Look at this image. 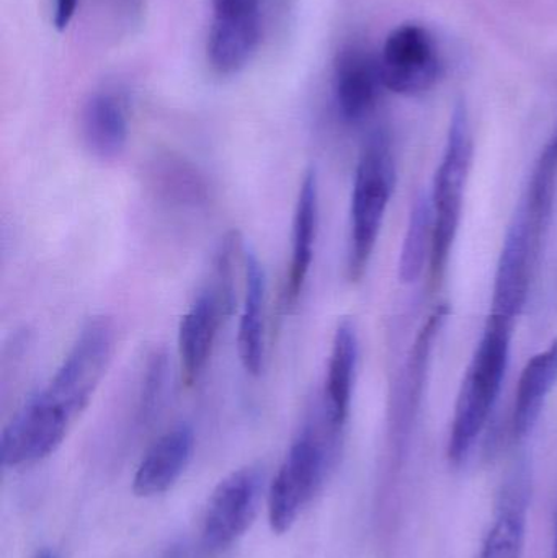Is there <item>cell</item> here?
<instances>
[{"label": "cell", "mask_w": 557, "mask_h": 558, "mask_svg": "<svg viewBox=\"0 0 557 558\" xmlns=\"http://www.w3.org/2000/svg\"><path fill=\"white\" fill-rule=\"evenodd\" d=\"M144 180L157 199L173 208L198 209L209 202L208 180L179 154H156L147 162Z\"/></svg>", "instance_id": "16"}, {"label": "cell", "mask_w": 557, "mask_h": 558, "mask_svg": "<svg viewBox=\"0 0 557 558\" xmlns=\"http://www.w3.org/2000/svg\"><path fill=\"white\" fill-rule=\"evenodd\" d=\"M552 558H557V511H556V523H555V543H553Z\"/></svg>", "instance_id": "24"}, {"label": "cell", "mask_w": 557, "mask_h": 558, "mask_svg": "<svg viewBox=\"0 0 557 558\" xmlns=\"http://www.w3.org/2000/svg\"><path fill=\"white\" fill-rule=\"evenodd\" d=\"M525 507L522 488L512 487L504 495L502 507L480 558H520L525 537Z\"/></svg>", "instance_id": "21"}, {"label": "cell", "mask_w": 557, "mask_h": 558, "mask_svg": "<svg viewBox=\"0 0 557 558\" xmlns=\"http://www.w3.org/2000/svg\"><path fill=\"white\" fill-rule=\"evenodd\" d=\"M473 160V133L470 114L463 100L457 101L451 113L447 146L435 175L432 206H434V248L431 258L432 284L445 277L451 248L460 228L464 189Z\"/></svg>", "instance_id": "5"}, {"label": "cell", "mask_w": 557, "mask_h": 558, "mask_svg": "<svg viewBox=\"0 0 557 558\" xmlns=\"http://www.w3.org/2000/svg\"><path fill=\"white\" fill-rule=\"evenodd\" d=\"M356 364H359V337L355 325L342 320L334 335L324 386L323 412L329 425L342 433L352 407L355 387Z\"/></svg>", "instance_id": "15"}, {"label": "cell", "mask_w": 557, "mask_h": 558, "mask_svg": "<svg viewBox=\"0 0 557 558\" xmlns=\"http://www.w3.org/2000/svg\"><path fill=\"white\" fill-rule=\"evenodd\" d=\"M317 226H319V182L316 170L304 172L298 190L296 208L293 218V238H291V258L284 282V305L293 308L303 295L304 286L310 277L316 245Z\"/></svg>", "instance_id": "12"}, {"label": "cell", "mask_w": 557, "mask_h": 558, "mask_svg": "<svg viewBox=\"0 0 557 558\" xmlns=\"http://www.w3.org/2000/svg\"><path fill=\"white\" fill-rule=\"evenodd\" d=\"M244 305L239 322L238 350L242 366L261 376L265 363V304L267 275L255 252H244Z\"/></svg>", "instance_id": "17"}, {"label": "cell", "mask_w": 557, "mask_h": 558, "mask_svg": "<svg viewBox=\"0 0 557 558\" xmlns=\"http://www.w3.org/2000/svg\"><path fill=\"white\" fill-rule=\"evenodd\" d=\"M78 0H55V12H52V23L56 29L64 32L77 12Z\"/></svg>", "instance_id": "22"}, {"label": "cell", "mask_w": 557, "mask_h": 558, "mask_svg": "<svg viewBox=\"0 0 557 558\" xmlns=\"http://www.w3.org/2000/svg\"><path fill=\"white\" fill-rule=\"evenodd\" d=\"M557 384V340L526 363L513 403L512 428L517 439L525 438L538 422L543 407Z\"/></svg>", "instance_id": "18"}, {"label": "cell", "mask_w": 557, "mask_h": 558, "mask_svg": "<svg viewBox=\"0 0 557 558\" xmlns=\"http://www.w3.org/2000/svg\"><path fill=\"white\" fill-rule=\"evenodd\" d=\"M434 248V206L432 196H419L409 216L408 231L399 258V278L412 284L424 274L425 264H431Z\"/></svg>", "instance_id": "20"}, {"label": "cell", "mask_w": 557, "mask_h": 558, "mask_svg": "<svg viewBox=\"0 0 557 558\" xmlns=\"http://www.w3.org/2000/svg\"><path fill=\"white\" fill-rule=\"evenodd\" d=\"M264 485V471L251 465L216 487L203 520L202 543L208 553H222L244 536L257 517Z\"/></svg>", "instance_id": "7"}, {"label": "cell", "mask_w": 557, "mask_h": 558, "mask_svg": "<svg viewBox=\"0 0 557 558\" xmlns=\"http://www.w3.org/2000/svg\"><path fill=\"white\" fill-rule=\"evenodd\" d=\"M395 183L391 140L385 131H375L363 146L353 180L347 257V277L352 282L362 281L368 270Z\"/></svg>", "instance_id": "3"}, {"label": "cell", "mask_w": 557, "mask_h": 558, "mask_svg": "<svg viewBox=\"0 0 557 558\" xmlns=\"http://www.w3.org/2000/svg\"><path fill=\"white\" fill-rule=\"evenodd\" d=\"M339 436L324 412L301 429L268 494V521L274 533L290 531L316 497L332 465Z\"/></svg>", "instance_id": "4"}, {"label": "cell", "mask_w": 557, "mask_h": 558, "mask_svg": "<svg viewBox=\"0 0 557 558\" xmlns=\"http://www.w3.org/2000/svg\"><path fill=\"white\" fill-rule=\"evenodd\" d=\"M512 328V320L497 315L491 314L487 320L455 407L448 441V456L453 462H461L470 454L499 399L509 366Z\"/></svg>", "instance_id": "2"}, {"label": "cell", "mask_w": 557, "mask_h": 558, "mask_svg": "<svg viewBox=\"0 0 557 558\" xmlns=\"http://www.w3.org/2000/svg\"><path fill=\"white\" fill-rule=\"evenodd\" d=\"M195 435L189 425H179L164 433L144 456L134 475L133 490L137 497L166 494L182 477L192 461Z\"/></svg>", "instance_id": "14"}, {"label": "cell", "mask_w": 557, "mask_h": 558, "mask_svg": "<svg viewBox=\"0 0 557 558\" xmlns=\"http://www.w3.org/2000/svg\"><path fill=\"white\" fill-rule=\"evenodd\" d=\"M265 0H211L206 56L219 75L241 72L257 52L264 35Z\"/></svg>", "instance_id": "8"}, {"label": "cell", "mask_w": 557, "mask_h": 558, "mask_svg": "<svg viewBox=\"0 0 557 558\" xmlns=\"http://www.w3.org/2000/svg\"><path fill=\"white\" fill-rule=\"evenodd\" d=\"M81 136L92 156L117 159L130 137V118L123 95L113 88L94 92L81 113Z\"/></svg>", "instance_id": "13"}, {"label": "cell", "mask_w": 557, "mask_h": 558, "mask_svg": "<svg viewBox=\"0 0 557 558\" xmlns=\"http://www.w3.org/2000/svg\"><path fill=\"white\" fill-rule=\"evenodd\" d=\"M383 84L395 94H427L445 74V59L434 33L421 23L396 26L379 52Z\"/></svg>", "instance_id": "6"}, {"label": "cell", "mask_w": 557, "mask_h": 558, "mask_svg": "<svg viewBox=\"0 0 557 558\" xmlns=\"http://www.w3.org/2000/svg\"><path fill=\"white\" fill-rule=\"evenodd\" d=\"M118 2L128 13H137L141 10V2L143 0H118Z\"/></svg>", "instance_id": "23"}, {"label": "cell", "mask_w": 557, "mask_h": 558, "mask_svg": "<svg viewBox=\"0 0 557 558\" xmlns=\"http://www.w3.org/2000/svg\"><path fill=\"white\" fill-rule=\"evenodd\" d=\"M557 192V154L552 146H546L533 170L529 190L522 202L523 211L529 219L533 244L542 254L553 219V208Z\"/></svg>", "instance_id": "19"}, {"label": "cell", "mask_w": 557, "mask_h": 558, "mask_svg": "<svg viewBox=\"0 0 557 558\" xmlns=\"http://www.w3.org/2000/svg\"><path fill=\"white\" fill-rule=\"evenodd\" d=\"M540 257L542 254L533 244L529 219L520 205L504 239L496 281H494L491 314L516 322L525 307Z\"/></svg>", "instance_id": "9"}, {"label": "cell", "mask_w": 557, "mask_h": 558, "mask_svg": "<svg viewBox=\"0 0 557 558\" xmlns=\"http://www.w3.org/2000/svg\"><path fill=\"white\" fill-rule=\"evenodd\" d=\"M549 146L553 147V149H555V153L557 154V131H556V134L555 136H553V140L549 141Z\"/></svg>", "instance_id": "25"}, {"label": "cell", "mask_w": 557, "mask_h": 558, "mask_svg": "<svg viewBox=\"0 0 557 558\" xmlns=\"http://www.w3.org/2000/svg\"><path fill=\"white\" fill-rule=\"evenodd\" d=\"M108 317H94L78 331L71 350L45 389L32 397L3 428L0 459L5 468L36 464L64 441L100 387L117 347Z\"/></svg>", "instance_id": "1"}, {"label": "cell", "mask_w": 557, "mask_h": 558, "mask_svg": "<svg viewBox=\"0 0 557 558\" xmlns=\"http://www.w3.org/2000/svg\"><path fill=\"white\" fill-rule=\"evenodd\" d=\"M383 88L379 54L360 41L343 45L334 61V98L342 120L360 123L368 118Z\"/></svg>", "instance_id": "10"}, {"label": "cell", "mask_w": 557, "mask_h": 558, "mask_svg": "<svg viewBox=\"0 0 557 558\" xmlns=\"http://www.w3.org/2000/svg\"><path fill=\"white\" fill-rule=\"evenodd\" d=\"M36 558H59V557L56 556L55 553H43L41 556H38Z\"/></svg>", "instance_id": "26"}, {"label": "cell", "mask_w": 557, "mask_h": 558, "mask_svg": "<svg viewBox=\"0 0 557 558\" xmlns=\"http://www.w3.org/2000/svg\"><path fill=\"white\" fill-rule=\"evenodd\" d=\"M221 295L211 284H206L193 299L179 325V360L183 386L193 387L205 373L219 328L231 317Z\"/></svg>", "instance_id": "11"}]
</instances>
